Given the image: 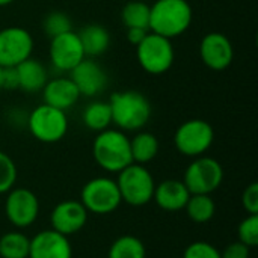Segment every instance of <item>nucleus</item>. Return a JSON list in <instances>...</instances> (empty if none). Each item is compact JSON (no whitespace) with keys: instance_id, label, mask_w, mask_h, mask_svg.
<instances>
[{"instance_id":"1","label":"nucleus","mask_w":258,"mask_h":258,"mask_svg":"<svg viewBox=\"0 0 258 258\" xmlns=\"http://www.w3.org/2000/svg\"><path fill=\"white\" fill-rule=\"evenodd\" d=\"M194 12L187 0H156L150 6V32L174 39L192 24Z\"/></svg>"},{"instance_id":"2","label":"nucleus","mask_w":258,"mask_h":258,"mask_svg":"<svg viewBox=\"0 0 258 258\" xmlns=\"http://www.w3.org/2000/svg\"><path fill=\"white\" fill-rule=\"evenodd\" d=\"M107 103L112 112V124L121 132H138L144 128L151 118V104L148 98L138 91L115 92Z\"/></svg>"},{"instance_id":"3","label":"nucleus","mask_w":258,"mask_h":258,"mask_svg":"<svg viewBox=\"0 0 258 258\" xmlns=\"http://www.w3.org/2000/svg\"><path fill=\"white\" fill-rule=\"evenodd\" d=\"M92 154L97 165L106 172H119L133 163L130 139L121 130L107 128L100 132L92 144Z\"/></svg>"},{"instance_id":"4","label":"nucleus","mask_w":258,"mask_h":258,"mask_svg":"<svg viewBox=\"0 0 258 258\" xmlns=\"http://www.w3.org/2000/svg\"><path fill=\"white\" fill-rule=\"evenodd\" d=\"M116 186L122 201L133 207H141L153 200L156 183L151 172L144 165L132 163L118 172Z\"/></svg>"},{"instance_id":"5","label":"nucleus","mask_w":258,"mask_h":258,"mask_svg":"<svg viewBox=\"0 0 258 258\" xmlns=\"http://www.w3.org/2000/svg\"><path fill=\"white\" fill-rule=\"evenodd\" d=\"M136 57L145 73L151 76L165 74L171 70L175 59L172 39L148 32L144 41L136 45Z\"/></svg>"},{"instance_id":"6","label":"nucleus","mask_w":258,"mask_h":258,"mask_svg":"<svg viewBox=\"0 0 258 258\" xmlns=\"http://www.w3.org/2000/svg\"><path fill=\"white\" fill-rule=\"evenodd\" d=\"M27 127L36 141L54 144L67 135L68 118L63 110L42 103L29 113Z\"/></svg>"},{"instance_id":"7","label":"nucleus","mask_w":258,"mask_h":258,"mask_svg":"<svg viewBox=\"0 0 258 258\" xmlns=\"http://www.w3.org/2000/svg\"><path fill=\"white\" fill-rule=\"evenodd\" d=\"M80 203L92 215H110L122 203L116 181L107 177L89 180L80 194Z\"/></svg>"},{"instance_id":"8","label":"nucleus","mask_w":258,"mask_h":258,"mask_svg":"<svg viewBox=\"0 0 258 258\" xmlns=\"http://www.w3.org/2000/svg\"><path fill=\"white\" fill-rule=\"evenodd\" d=\"M215 141L213 127L204 119L184 121L174 135V145L177 151L186 157L203 156Z\"/></svg>"},{"instance_id":"9","label":"nucleus","mask_w":258,"mask_h":258,"mask_svg":"<svg viewBox=\"0 0 258 258\" xmlns=\"http://www.w3.org/2000/svg\"><path fill=\"white\" fill-rule=\"evenodd\" d=\"M224 180V169L222 165L213 159L200 156L186 168L183 183L192 194L200 195H212Z\"/></svg>"},{"instance_id":"10","label":"nucleus","mask_w":258,"mask_h":258,"mask_svg":"<svg viewBox=\"0 0 258 258\" xmlns=\"http://www.w3.org/2000/svg\"><path fill=\"white\" fill-rule=\"evenodd\" d=\"M33 38L29 30L20 26H9L0 30V67H17L32 56Z\"/></svg>"},{"instance_id":"11","label":"nucleus","mask_w":258,"mask_h":258,"mask_svg":"<svg viewBox=\"0 0 258 258\" xmlns=\"http://www.w3.org/2000/svg\"><path fill=\"white\" fill-rule=\"evenodd\" d=\"M39 213L36 195L26 187H12L5 200V215L17 228L30 227Z\"/></svg>"},{"instance_id":"12","label":"nucleus","mask_w":258,"mask_h":258,"mask_svg":"<svg viewBox=\"0 0 258 258\" xmlns=\"http://www.w3.org/2000/svg\"><path fill=\"white\" fill-rule=\"evenodd\" d=\"M48 57L56 70L70 73L86 56L80 44L79 35L74 30H70L50 39Z\"/></svg>"},{"instance_id":"13","label":"nucleus","mask_w":258,"mask_h":258,"mask_svg":"<svg viewBox=\"0 0 258 258\" xmlns=\"http://www.w3.org/2000/svg\"><path fill=\"white\" fill-rule=\"evenodd\" d=\"M200 56L207 68L213 71H224L233 63L234 47L227 35L221 32H210L201 39Z\"/></svg>"},{"instance_id":"14","label":"nucleus","mask_w":258,"mask_h":258,"mask_svg":"<svg viewBox=\"0 0 258 258\" xmlns=\"http://www.w3.org/2000/svg\"><path fill=\"white\" fill-rule=\"evenodd\" d=\"M70 79L74 82L80 95L95 97L103 92L107 86L106 70L92 57H85L77 67L70 71Z\"/></svg>"},{"instance_id":"15","label":"nucleus","mask_w":258,"mask_h":258,"mask_svg":"<svg viewBox=\"0 0 258 258\" xmlns=\"http://www.w3.org/2000/svg\"><path fill=\"white\" fill-rule=\"evenodd\" d=\"M88 215V210L80 201L65 200L59 203L50 215L51 230L68 237L74 233H79L86 225Z\"/></svg>"},{"instance_id":"16","label":"nucleus","mask_w":258,"mask_h":258,"mask_svg":"<svg viewBox=\"0 0 258 258\" xmlns=\"http://www.w3.org/2000/svg\"><path fill=\"white\" fill-rule=\"evenodd\" d=\"M27 258H73V248L67 236L44 230L30 239Z\"/></svg>"},{"instance_id":"17","label":"nucleus","mask_w":258,"mask_h":258,"mask_svg":"<svg viewBox=\"0 0 258 258\" xmlns=\"http://www.w3.org/2000/svg\"><path fill=\"white\" fill-rule=\"evenodd\" d=\"M42 97L45 104L65 112L71 109L82 95L70 77H54L44 85Z\"/></svg>"},{"instance_id":"18","label":"nucleus","mask_w":258,"mask_h":258,"mask_svg":"<svg viewBox=\"0 0 258 258\" xmlns=\"http://www.w3.org/2000/svg\"><path fill=\"white\" fill-rule=\"evenodd\" d=\"M190 198L189 189L183 180H165L154 187L153 200L165 212H180Z\"/></svg>"},{"instance_id":"19","label":"nucleus","mask_w":258,"mask_h":258,"mask_svg":"<svg viewBox=\"0 0 258 258\" xmlns=\"http://www.w3.org/2000/svg\"><path fill=\"white\" fill-rule=\"evenodd\" d=\"M18 76V89L24 92H39L48 80L45 67L32 56L15 67Z\"/></svg>"},{"instance_id":"20","label":"nucleus","mask_w":258,"mask_h":258,"mask_svg":"<svg viewBox=\"0 0 258 258\" xmlns=\"http://www.w3.org/2000/svg\"><path fill=\"white\" fill-rule=\"evenodd\" d=\"M77 35L86 57H98L110 47V33L101 24H88Z\"/></svg>"},{"instance_id":"21","label":"nucleus","mask_w":258,"mask_h":258,"mask_svg":"<svg viewBox=\"0 0 258 258\" xmlns=\"http://www.w3.org/2000/svg\"><path fill=\"white\" fill-rule=\"evenodd\" d=\"M130 151L133 163H150L159 153V139L153 133L139 132L135 138L130 139Z\"/></svg>"},{"instance_id":"22","label":"nucleus","mask_w":258,"mask_h":258,"mask_svg":"<svg viewBox=\"0 0 258 258\" xmlns=\"http://www.w3.org/2000/svg\"><path fill=\"white\" fill-rule=\"evenodd\" d=\"M82 121L86 128L92 132L107 130L112 124V112L107 101H92L89 103L82 115Z\"/></svg>"},{"instance_id":"23","label":"nucleus","mask_w":258,"mask_h":258,"mask_svg":"<svg viewBox=\"0 0 258 258\" xmlns=\"http://www.w3.org/2000/svg\"><path fill=\"white\" fill-rule=\"evenodd\" d=\"M121 21L125 29L138 27L150 30V5L142 0H132L125 3L121 9Z\"/></svg>"},{"instance_id":"24","label":"nucleus","mask_w":258,"mask_h":258,"mask_svg":"<svg viewBox=\"0 0 258 258\" xmlns=\"http://www.w3.org/2000/svg\"><path fill=\"white\" fill-rule=\"evenodd\" d=\"M184 209L189 219L195 224H206L212 221L216 213V204L210 195L192 194Z\"/></svg>"},{"instance_id":"25","label":"nucleus","mask_w":258,"mask_h":258,"mask_svg":"<svg viewBox=\"0 0 258 258\" xmlns=\"http://www.w3.org/2000/svg\"><path fill=\"white\" fill-rule=\"evenodd\" d=\"M147 249L141 239L132 234L119 236L109 248L107 258H145Z\"/></svg>"},{"instance_id":"26","label":"nucleus","mask_w":258,"mask_h":258,"mask_svg":"<svg viewBox=\"0 0 258 258\" xmlns=\"http://www.w3.org/2000/svg\"><path fill=\"white\" fill-rule=\"evenodd\" d=\"M30 239L20 231H9L0 237V257L27 258Z\"/></svg>"},{"instance_id":"27","label":"nucleus","mask_w":258,"mask_h":258,"mask_svg":"<svg viewBox=\"0 0 258 258\" xmlns=\"http://www.w3.org/2000/svg\"><path fill=\"white\" fill-rule=\"evenodd\" d=\"M42 29H44V33L51 39L60 33L73 30V21L68 17V14H65V12L51 11L50 14L45 15V18L42 21Z\"/></svg>"},{"instance_id":"28","label":"nucleus","mask_w":258,"mask_h":258,"mask_svg":"<svg viewBox=\"0 0 258 258\" xmlns=\"http://www.w3.org/2000/svg\"><path fill=\"white\" fill-rule=\"evenodd\" d=\"M17 181V166L14 160L0 151V195L8 194Z\"/></svg>"},{"instance_id":"29","label":"nucleus","mask_w":258,"mask_h":258,"mask_svg":"<svg viewBox=\"0 0 258 258\" xmlns=\"http://www.w3.org/2000/svg\"><path fill=\"white\" fill-rule=\"evenodd\" d=\"M239 242L248 248H255L258 245V215H248L237 228Z\"/></svg>"},{"instance_id":"30","label":"nucleus","mask_w":258,"mask_h":258,"mask_svg":"<svg viewBox=\"0 0 258 258\" xmlns=\"http://www.w3.org/2000/svg\"><path fill=\"white\" fill-rule=\"evenodd\" d=\"M183 258H222L221 251L209 242H194L186 249Z\"/></svg>"},{"instance_id":"31","label":"nucleus","mask_w":258,"mask_h":258,"mask_svg":"<svg viewBox=\"0 0 258 258\" xmlns=\"http://www.w3.org/2000/svg\"><path fill=\"white\" fill-rule=\"evenodd\" d=\"M242 206L248 215H258V183H251L242 194Z\"/></svg>"},{"instance_id":"32","label":"nucleus","mask_w":258,"mask_h":258,"mask_svg":"<svg viewBox=\"0 0 258 258\" xmlns=\"http://www.w3.org/2000/svg\"><path fill=\"white\" fill-rule=\"evenodd\" d=\"M249 249L246 245H243L242 242H233L230 243L224 252H221V257L222 258H249Z\"/></svg>"},{"instance_id":"33","label":"nucleus","mask_w":258,"mask_h":258,"mask_svg":"<svg viewBox=\"0 0 258 258\" xmlns=\"http://www.w3.org/2000/svg\"><path fill=\"white\" fill-rule=\"evenodd\" d=\"M3 89L14 91L18 89V76L15 67L3 68Z\"/></svg>"},{"instance_id":"34","label":"nucleus","mask_w":258,"mask_h":258,"mask_svg":"<svg viewBox=\"0 0 258 258\" xmlns=\"http://www.w3.org/2000/svg\"><path fill=\"white\" fill-rule=\"evenodd\" d=\"M148 32L150 30H147V29H138V27H132V29H127V41L132 44V45H139L142 41H144V38L148 35Z\"/></svg>"},{"instance_id":"35","label":"nucleus","mask_w":258,"mask_h":258,"mask_svg":"<svg viewBox=\"0 0 258 258\" xmlns=\"http://www.w3.org/2000/svg\"><path fill=\"white\" fill-rule=\"evenodd\" d=\"M15 0H0V8L2 6H8V5H11V3H14Z\"/></svg>"},{"instance_id":"36","label":"nucleus","mask_w":258,"mask_h":258,"mask_svg":"<svg viewBox=\"0 0 258 258\" xmlns=\"http://www.w3.org/2000/svg\"><path fill=\"white\" fill-rule=\"evenodd\" d=\"M3 89V68L0 67V91Z\"/></svg>"}]
</instances>
